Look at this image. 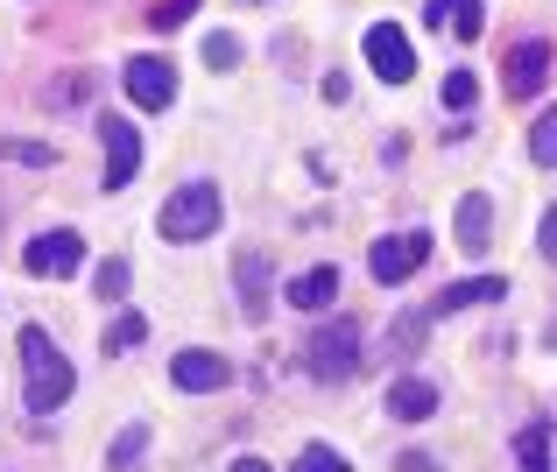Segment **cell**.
Returning <instances> with one entry per match:
<instances>
[{"label":"cell","mask_w":557,"mask_h":472,"mask_svg":"<svg viewBox=\"0 0 557 472\" xmlns=\"http://www.w3.org/2000/svg\"><path fill=\"white\" fill-rule=\"evenodd\" d=\"M22 402L36 409V417H50V409L71 402V388H78V374H71V360L57 352V338L42 332V324H22Z\"/></svg>","instance_id":"cell-1"},{"label":"cell","mask_w":557,"mask_h":472,"mask_svg":"<svg viewBox=\"0 0 557 472\" xmlns=\"http://www.w3.org/2000/svg\"><path fill=\"white\" fill-rule=\"evenodd\" d=\"M219 226V184L212 176H198V184H184V190H170L163 198V212H156V233L163 240H205V233Z\"/></svg>","instance_id":"cell-2"},{"label":"cell","mask_w":557,"mask_h":472,"mask_svg":"<svg viewBox=\"0 0 557 472\" xmlns=\"http://www.w3.org/2000/svg\"><path fill=\"white\" fill-rule=\"evenodd\" d=\"M304 367H311L325 388H332V381H346L360 367V324H346V318L339 324H318L311 346H304Z\"/></svg>","instance_id":"cell-3"},{"label":"cell","mask_w":557,"mask_h":472,"mask_svg":"<svg viewBox=\"0 0 557 472\" xmlns=\"http://www.w3.org/2000/svg\"><path fill=\"white\" fill-rule=\"evenodd\" d=\"M423 261H431V233H423V226H409V233H381V240L368 247L374 283H409Z\"/></svg>","instance_id":"cell-4"},{"label":"cell","mask_w":557,"mask_h":472,"mask_svg":"<svg viewBox=\"0 0 557 472\" xmlns=\"http://www.w3.org/2000/svg\"><path fill=\"white\" fill-rule=\"evenodd\" d=\"M99 149H107V176H99L107 190H127L141 176V135L121 121V113H99Z\"/></svg>","instance_id":"cell-5"},{"label":"cell","mask_w":557,"mask_h":472,"mask_svg":"<svg viewBox=\"0 0 557 472\" xmlns=\"http://www.w3.org/2000/svg\"><path fill=\"white\" fill-rule=\"evenodd\" d=\"M368 71L381 85H409L417 78V50H409V36L395 22H374L368 28Z\"/></svg>","instance_id":"cell-6"},{"label":"cell","mask_w":557,"mask_h":472,"mask_svg":"<svg viewBox=\"0 0 557 472\" xmlns=\"http://www.w3.org/2000/svg\"><path fill=\"white\" fill-rule=\"evenodd\" d=\"M127 99L149 113H170V99H177V71H170V57H127Z\"/></svg>","instance_id":"cell-7"},{"label":"cell","mask_w":557,"mask_h":472,"mask_svg":"<svg viewBox=\"0 0 557 472\" xmlns=\"http://www.w3.org/2000/svg\"><path fill=\"white\" fill-rule=\"evenodd\" d=\"M550 42L544 36H530V42H516L508 50V71H502V85H508V99H536L544 92V78H550Z\"/></svg>","instance_id":"cell-8"},{"label":"cell","mask_w":557,"mask_h":472,"mask_svg":"<svg viewBox=\"0 0 557 472\" xmlns=\"http://www.w3.org/2000/svg\"><path fill=\"white\" fill-rule=\"evenodd\" d=\"M85 261V240L71 226H57V233H36V240L22 247V269L28 275H71Z\"/></svg>","instance_id":"cell-9"},{"label":"cell","mask_w":557,"mask_h":472,"mask_svg":"<svg viewBox=\"0 0 557 472\" xmlns=\"http://www.w3.org/2000/svg\"><path fill=\"white\" fill-rule=\"evenodd\" d=\"M226 374H233V367L219 360V352H205V346H184L177 360H170V381H177L184 395H212V388H226Z\"/></svg>","instance_id":"cell-10"},{"label":"cell","mask_w":557,"mask_h":472,"mask_svg":"<svg viewBox=\"0 0 557 472\" xmlns=\"http://www.w3.org/2000/svg\"><path fill=\"white\" fill-rule=\"evenodd\" d=\"M423 22H431V28H451L459 42H480L487 14H480V0H423Z\"/></svg>","instance_id":"cell-11"},{"label":"cell","mask_w":557,"mask_h":472,"mask_svg":"<svg viewBox=\"0 0 557 472\" xmlns=\"http://www.w3.org/2000/svg\"><path fill=\"white\" fill-rule=\"evenodd\" d=\"M388 417H403V423H423V417H437V388L423 374H403V381H388Z\"/></svg>","instance_id":"cell-12"},{"label":"cell","mask_w":557,"mask_h":472,"mask_svg":"<svg viewBox=\"0 0 557 472\" xmlns=\"http://www.w3.org/2000/svg\"><path fill=\"white\" fill-rule=\"evenodd\" d=\"M289 303H297V311H332V303H339V269H332V261L304 269L297 283H289Z\"/></svg>","instance_id":"cell-13"},{"label":"cell","mask_w":557,"mask_h":472,"mask_svg":"<svg viewBox=\"0 0 557 472\" xmlns=\"http://www.w3.org/2000/svg\"><path fill=\"white\" fill-rule=\"evenodd\" d=\"M487 240H494V204H487V190H466L459 198V247L466 254H487Z\"/></svg>","instance_id":"cell-14"},{"label":"cell","mask_w":557,"mask_h":472,"mask_svg":"<svg viewBox=\"0 0 557 472\" xmlns=\"http://www.w3.org/2000/svg\"><path fill=\"white\" fill-rule=\"evenodd\" d=\"M502 297H508V275H473V283H451L445 297H437V318L473 311V303H502Z\"/></svg>","instance_id":"cell-15"},{"label":"cell","mask_w":557,"mask_h":472,"mask_svg":"<svg viewBox=\"0 0 557 472\" xmlns=\"http://www.w3.org/2000/svg\"><path fill=\"white\" fill-rule=\"evenodd\" d=\"M233 275H240V303H247V318H269V254H261V247H247Z\"/></svg>","instance_id":"cell-16"},{"label":"cell","mask_w":557,"mask_h":472,"mask_svg":"<svg viewBox=\"0 0 557 472\" xmlns=\"http://www.w3.org/2000/svg\"><path fill=\"white\" fill-rule=\"evenodd\" d=\"M141 465H149V423H127L107 451V472H141Z\"/></svg>","instance_id":"cell-17"},{"label":"cell","mask_w":557,"mask_h":472,"mask_svg":"<svg viewBox=\"0 0 557 472\" xmlns=\"http://www.w3.org/2000/svg\"><path fill=\"white\" fill-rule=\"evenodd\" d=\"M550 437H557L550 423H530V431L516 437V465L522 472H550Z\"/></svg>","instance_id":"cell-18"},{"label":"cell","mask_w":557,"mask_h":472,"mask_svg":"<svg viewBox=\"0 0 557 472\" xmlns=\"http://www.w3.org/2000/svg\"><path fill=\"white\" fill-rule=\"evenodd\" d=\"M141 338H149V318L127 311V318H113V324H107V338H99V346H107V360H113V352H135Z\"/></svg>","instance_id":"cell-19"},{"label":"cell","mask_w":557,"mask_h":472,"mask_svg":"<svg viewBox=\"0 0 557 472\" xmlns=\"http://www.w3.org/2000/svg\"><path fill=\"white\" fill-rule=\"evenodd\" d=\"M530 156H536V170H557V107H550V113H536V127H530Z\"/></svg>","instance_id":"cell-20"},{"label":"cell","mask_w":557,"mask_h":472,"mask_svg":"<svg viewBox=\"0 0 557 472\" xmlns=\"http://www.w3.org/2000/svg\"><path fill=\"white\" fill-rule=\"evenodd\" d=\"M92 289H99V297H107V303H121V297H127V289H135V275H127V261H121V254H113V261H99V275H92Z\"/></svg>","instance_id":"cell-21"},{"label":"cell","mask_w":557,"mask_h":472,"mask_svg":"<svg viewBox=\"0 0 557 472\" xmlns=\"http://www.w3.org/2000/svg\"><path fill=\"white\" fill-rule=\"evenodd\" d=\"M0 162H22V170H57V149H42V141H0Z\"/></svg>","instance_id":"cell-22"},{"label":"cell","mask_w":557,"mask_h":472,"mask_svg":"<svg viewBox=\"0 0 557 472\" xmlns=\"http://www.w3.org/2000/svg\"><path fill=\"white\" fill-rule=\"evenodd\" d=\"M289 472H354V465H346V459H339L332 445H304V451H297V465H289Z\"/></svg>","instance_id":"cell-23"},{"label":"cell","mask_w":557,"mask_h":472,"mask_svg":"<svg viewBox=\"0 0 557 472\" xmlns=\"http://www.w3.org/2000/svg\"><path fill=\"white\" fill-rule=\"evenodd\" d=\"M473 99H480V78H473V71H451V78H445V113H466Z\"/></svg>","instance_id":"cell-24"},{"label":"cell","mask_w":557,"mask_h":472,"mask_svg":"<svg viewBox=\"0 0 557 472\" xmlns=\"http://www.w3.org/2000/svg\"><path fill=\"white\" fill-rule=\"evenodd\" d=\"M205 64H212V71H233V64H240V36H226V28H219V36H205Z\"/></svg>","instance_id":"cell-25"},{"label":"cell","mask_w":557,"mask_h":472,"mask_svg":"<svg viewBox=\"0 0 557 472\" xmlns=\"http://www.w3.org/2000/svg\"><path fill=\"white\" fill-rule=\"evenodd\" d=\"M190 14H198V0H156L149 22H156V28H177V22H190Z\"/></svg>","instance_id":"cell-26"},{"label":"cell","mask_w":557,"mask_h":472,"mask_svg":"<svg viewBox=\"0 0 557 472\" xmlns=\"http://www.w3.org/2000/svg\"><path fill=\"white\" fill-rule=\"evenodd\" d=\"M536 247H544V261H557V204L544 212V233H536Z\"/></svg>","instance_id":"cell-27"},{"label":"cell","mask_w":557,"mask_h":472,"mask_svg":"<svg viewBox=\"0 0 557 472\" xmlns=\"http://www.w3.org/2000/svg\"><path fill=\"white\" fill-rule=\"evenodd\" d=\"M395 465H403V472H437V451H403Z\"/></svg>","instance_id":"cell-28"},{"label":"cell","mask_w":557,"mask_h":472,"mask_svg":"<svg viewBox=\"0 0 557 472\" xmlns=\"http://www.w3.org/2000/svg\"><path fill=\"white\" fill-rule=\"evenodd\" d=\"M226 472H275V465H269V459H233Z\"/></svg>","instance_id":"cell-29"}]
</instances>
